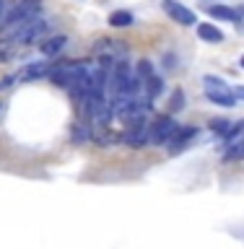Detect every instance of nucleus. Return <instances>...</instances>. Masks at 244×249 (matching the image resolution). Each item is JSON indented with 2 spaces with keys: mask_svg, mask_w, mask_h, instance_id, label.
Listing matches in <instances>:
<instances>
[{
  "mask_svg": "<svg viewBox=\"0 0 244 249\" xmlns=\"http://www.w3.org/2000/svg\"><path fill=\"white\" fill-rule=\"evenodd\" d=\"M182 107V91H174V96H171V109H179Z\"/></svg>",
  "mask_w": 244,
  "mask_h": 249,
  "instance_id": "obj_19",
  "label": "nucleus"
},
{
  "mask_svg": "<svg viewBox=\"0 0 244 249\" xmlns=\"http://www.w3.org/2000/svg\"><path fill=\"white\" fill-rule=\"evenodd\" d=\"M65 44H68V36L57 34V36H50V39H44V42H39V52H42L44 57H55V54L62 52Z\"/></svg>",
  "mask_w": 244,
  "mask_h": 249,
  "instance_id": "obj_9",
  "label": "nucleus"
},
{
  "mask_svg": "<svg viewBox=\"0 0 244 249\" xmlns=\"http://www.w3.org/2000/svg\"><path fill=\"white\" fill-rule=\"evenodd\" d=\"M109 23H112L114 29L130 26V23H132V13H128V11H114V13H109Z\"/></svg>",
  "mask_w": 244,
  "mask_h": 249,
  "instance_id": "obj_13",
  "label": "nucleus"
},
{
  "mask_svg": "<svg viewBox=\"0 0 244 249\" xmlns=\"http://www.w3.org/2000/svg\"><path fill=\"white\" fill-rule=\"evenodd\" d=\"M231 159H244V143H242V145L237 148V151L231 153Z\"/></svg>",
  "mask_w": 244,
  "mask_h": 249,
  "instance_id": "obj_20",
  "label": "nucleus"
},
{
  "mask_svg": "<svg viewBox=\"0 0 244 249\" xmlns=\"http://www.w3.org/2000/svg\"><path fill=\"white\" fill-rule=\"evenodd\" d=\"M161 8L169 13L171 21H177L179 26H195V13L190 11V8H185L179 0H161Z\"/></svg>",
  "mask_w": 244,
  "mask_h": 249,
  "instance_id": "obj_5",
  "label": "nucleus"
},
{
  "mask_svg": "<svg viewBox=\"0 0 244 249\" xmlns=\"http://www.w3.org/2000/svg\"><path fill=\"white\" fill-rule=\"evenodd\" d=\"M203 91H206V99L213 101L218 107H237V93L226 81H221L218 75H206L203 78Z\"/></svg>",
  "mask_w": 244,
  "mask_h": 249,
  "instance_id": "obj_2",
  "label": "nucleus"
},
{
  "mask_svg": "<svg viewBox=\"0 0 244 249\" xmlns=\"http://www.w3.org/2000/svg\"><path fill=\"white\" fill-rule=\"evenodd\" d=\"M198 36L206 39V42H210V44H218L224 39L221 29H216L213 23H200V26H198Z\"/></svg>",
  "mask_w": 244,
  "mask_h": 249,
  "instance_id": "obj_11",
  "label": "nucleus"
},
{
  "mask_svg": "<svg viewBox=\"0 0 244 249\" xmlns=\"http://www.w3.org/2000/svg\"><path fill=\"white\" fill-rule=\"evenodd\" d=\"M143 89H146V96L153 101V99H156V96H159V93H161L164 83H161V78H159V75H148L146 81H143Z\"/></svg>",
  "mask_w": 244,
  "mask_h": 249,
  "instance_id": "obj_12",
  "label": "nucleus"
},
{
  "mask_svg": "<svg viewBox=\"0 0 244 249\" xmlns=\"http://www.w3.org/2000/svg\"><path fill=\"white\" fill-rule=\"evenodd\" d=\"M179 127V124L174 122V117H159L153 124H148V132H151V143L153 145H167L171 135H174V130Z\"/></svg>",
  "mask_w": 244,
  "mask_h": 249,
  "instance_id": "obj_4",
  "label": "nucleus"
},
{
  "mask_svg": "<svg viewBox=\"0 0 244 249\" xmlns=\"http://www.w3.org/2000/svg\"><path fill=\"white\" fill-rule=\"evenodd\" d=\"M198 135V127H192V124H187V127H177L174 130V135H171V140H169V153H182L187 145H190V140Z\"/></svg>",
  "mask_w": 244,
  "mask_h": 249,
  "instance_id": "obj_6",
  "label": "nucleus"
},
{
  "mask_svg": "<svg viewBox=\"0 0 244 249\" xmlns=\"http://www.w3.org/2000/svg\"><path fill=\"white\" fill-rule=\"evenodd\" d=\"M231 124L234 122H229V120H210V130L218 132V135H226V132L231 130Z\"/></svg>",
  "mask_w": 244,
  "mask_h": 249,
  "instance_id": "obj_15",
  "label": "nucleus"
},
{
  "mask_svg": "<svg viewBox=\"0 0 244 249\" xmlns=\"http://www.w3.org/2000/svg\"><path fill=\"white\" fill-rule=\"evenodd\" d=\"M89 138V130H86V124H75L73 130V143H81V140Z\"/></svg>",
  "mask_w": 244,
  "mask_h": 249,
  "instance_id": "obj_17",
  "label": "nucleus"
},
{
  "mask_svg": "<svg viewBox=\"0 0 244 249\" xmlns=\"http://www.w3.org/2000/svg\"><path fill=\"white\" fill-rule=\"evenodd\" d=\"M39 11H42V0H19L11 11H8L3 16V21H0V31L3 34H13L19 26H23L29 18H34V16H39Z\"/></svg>",
  "mask_w": 244,
  "mask_h": 249,
  "instance_id": "obj_1",
  "label": "nucleus"
},
{
  "mask_svg": "<svg viewBox=\"0 0 244 249\" xmlns=\"http://www.w3.org/2000/svg\"><path fill=\"white\" fill-rule=\"evenodd\" d=\"M208 13L218 21H229V23H234V26H242V13L229 8V5H210Z\"/></svg>",
  "mask_w": 244,
  "mask_h": 249,
  "instance_id": "obj_8",
  "label": "nucleus"
},
{
  "mask_svg": "<svg viewBox=\"0 0 244 249\" xmlns=\"http://www.w3.org/2000/svg\"><path fill=\"white\" fill-rule=\"evenodd\" d=\"M234 93H237V96H242V99H244V86H239V89L234 91Z\"/></svg>",
  "mask_w": 244,
  "mask_h": 249,
  "instance_id": "obj_22",
  "label": "nucleus"
},
{
  "mask_svg": "<svg viewBox=\"0 0 244 249\" xmlns=\"http://www.w3.org/2000/svg\"><path fill=\"white\" fill-rule=\"evenodd\" d=\"M47 31V21L44 18H39V16H34V18H29L23 26H19L13 31V34H3V36H8L11 39V44L19 50V47H26V44H34V42H39V36H42Z\"/></svg>",
  "mask_w": 244,
  "mask_h": 249,
  "instance_id": "obj_3",
  "label": "nucleus"
},
{
  "mask_svg": "<svg viewBox=\"0 0 244 249\" xmlns=\"http://www.w3.org/2000/svg\"><path fill=\"white\" fill-rule=\"evenodd\" d=\"M16 81H19V75H5V78H0V91H5V89H11V86L16 83Z\"/></svg>",
  "mask_w": 244,
  "mask_h": 249,
  "instance_id": "obj_18",
  "label": "nucleus"
},
{
  "mask_svg": "<svg viewBox=\"0 0 244 249\" xmlns=\"http://www.w3.org/2000/svg\"><path fill=\"white\" fill-rule=\"evenodd\" d=\"M239 65H242V68H244V54H242V60H239Z\"/></svg>",
  "mask_w": 244,
  "mask_h": 249,
  "instance_id": "obj_23",
  "label": "nucleus"
},
{
  "mask_svg": "<svg viewBox=\"0 0 244 249\" xmlns=\"http://www.w3.org/2000/svg\"><path fill=\"white\" fill-rule=\"evenodd\" d=\"M13 52H16V47L11 44V39L0 36V62H8V60L13 57Z\"/></svg>",
  "mask_w": 244,
  "mask_h": 249,
  "instance_id": "obj_14",
  "label": "nucleus"
},
{
  "mask_svg": "<svg viewBox=\"0 0 244 249\" xmlns=\"http://www.w3.org/2000/svg\"><path fill=\"white\" fill-rule=\"evenodd\" d=\"M125 143L132 145V148H143L146 143H151V132H148V124H146V122L130 124L128 132H125Z\"/></svg>",
  "mask_w": 244,
  "mask_h": 249,
  "instance_id": "obj_7",
  "label": "nucleus"
},
{
  "mask_svg": "<svg viewBox=\"0 0 244 249\" xmlns=\"http://www.w3.org/2000/svg\"><path fill=\"white\" fill-rule=\"evenodd\" d=\"M135 75L140 78V83H143V81H146L148 75H153V68H151V62H148V60L138 62V68H135Z\"/></svg>",
  "mask_w": 244,
  "mask_h": 249,
  "instance_id": "obj_16",
  "label": "nucleus"
},
{
  "mask_svg": "<svg viewBox=\"0 0 244 249\" xmlns=\"http://www.w3.org/2000/svg\"><path fill=\"white\" fill-rule=\"evenodd\" d=\"M5 8H8V0H0V21H3V16H5Z\"/></svg>",
  "mask_w": 244,
  "mask_h": 249,
  "instance_id": "obj_21",
  "label": "nucleus"
},
{
  "mask_svg": "<svg viewBox=\"0 0 244 249\" xmlns=\"http://www.w3.org/2000/svg\"><path fill=\"white\" fill-rule=\"evenodd\" d=\"M47 70H50V62H29L16 75H19V81H34V78H42Z\"/></svg>",
  "mask_w": 244,
  "mask_h": 249,
  "instance_id": "obj_10",
  "label": "nucleus"
}]
</instances>
